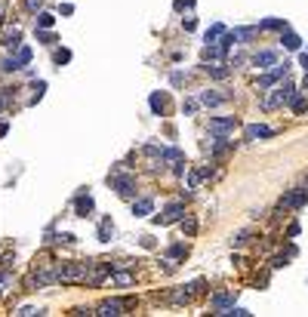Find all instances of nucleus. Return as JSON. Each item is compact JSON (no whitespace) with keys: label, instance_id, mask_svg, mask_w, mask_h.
I'll use <instances>...</instances> for the list:
<instances>
[{"label":"nucleus","instance_id":"obj_1","mask_svg":"<svg viewBox=\"0 0 308 317\" xmlns=\"http://www.w3.org/2000/svg\"><path fill=\"white\" fill-rule=\"evenodd\" d=\"M299 96V86H293V84H280L278 89H275V96L271 99H265L262 102V108H280V105H293V99Z\"/></svg>","mask_w":308,"mask_h":317},{"label":"nucleus","instance_id":"obj_2","mask_svg":"<svg viewBox=\"0 0 308 317\" xmlns=\"http://www.w3.org/2000/svg\"><path fill=\"white\" fill-rule=\"evenodd\" d=\"M56 274H59V280H65V284H74V280H86L89 277V265L86 262L59 265V268H56Z\"/></svg>","mask_w":308,"mask_h":317},{"label":"nucleus","instance_id":"obj_3","mask_svg":"<svg viewBox=\"0 0 308 317\" xmlns=\"http://www.w3.org/2000/svg\"><path fill=\"white\" fill-rule=\"evenodd\" d=\"M287 71H290V62H283V65L278 62V65H275V68H271V71H268V74H262V77L256 80V86H259L262 92H265V89H271V86H275V84H278V80H280V77H287Z\"/></svg>","mask_w":308,"mask_h":317},{"label":"nucleus","instance_id":"obj_4","mask_svg":"<svg viewBox=\"0 0 308 317\" xmlns=\"http://www.w3.org/2000/svg\"><path fill=\"white\" fill-rule=\"evenodd\" d=\"M308 203V188H293L280 197V209H302Z\"/></svg>","mask_w":308,"mask_h":317},{"label":"nucleus","instance_id":"obj_5","mask_svg":"<svg viewBox=\"0 0 308 317\" xmlns=\"http://www.w3.org/2000/svg\"><path fill=\"white\" fill-rule=\"evenodd\" d=\"M111 188L117 191V197H136V179L133 175H111Z\"/></svg>","mask_w":308,"mask_h":317},{"label":"nucleus","instance_id":"obj_6","mask_svg":"<svg viewBox=\"0 0 308 317\" xmlns=\"http://www.w3.org/2000/svg\"><path fill=\"white\" fill-rule=\"evenodd\" d=\"M182 216H185V203L173 201V203H167L164 216H154V222H157V225H167V222H182Z\"/></svg>","mask_w":308,"mask_h":317},{"label":"nucleus","instance_id":"obj_7","mask_svg":"<svg viewBox=\"0 0 308 317\" xmlns=\"http://www.w3.org/2000/svg\"><path fill=\"white\" fill-rule=\"evenodd\" d=\"M28 62H31V50H28V46H19L16 56H9L3 62V71H19V68H25Z\"/></svg>","mask_w":308,"mask_h":317},{"label":"nucleus","instance_id":"obj_8","mask_svg":"<svg viewBox=\"0 0 308 317\" xmlns=\"http://www.w3.org/2000/svg\"><path fill=\"white\" fill-rule=\"evenodd\" d=\"M237 130V117H213L210 120V133L213 136H228Z\"/></svg>","mask_w":308,"mask_h":317},{"label":"nucleus","instance_id":"obj_9","mask_svg":"<svg viewBox=\"0 0 308 317\" xmlns=\"http://www.w3.org/2000/svg\"><path fill=\"white\" fill-rule=\"evenodd\" d=\"M234 292H216V296L210 299V308L216 311V314H228V311H231L234 308Z\"/></svg>","mask_w":308,"mask_h":317},{"label":"nucleus","instance_id":"obj_10","mask_svg":"<svg viewBox=\"0 0 308 317\" xmlns=\"http://www.w3.org/2000/svg\"><path fill=\"white\" fill-rule=\"evenodd\" d=\"M244 136L250 139V142H259V139L275 136V130H271V126H265V123H250V126H244Z\"/></svg>","mask_w":308,"mask_h":317},{"label":"nucleus","instance_id":"obj_11","mask_svg":"<svg viewBox=\"0 0 308 317\" xmlns=\"http://www.w3.org/2000/svg\"><path fill=\"white\" fill-rule=\"evenodd\" d=\"M123 308H127V302L111 299V302H102L96 314H99V317H117V314H123Z\"/></svg>","mask_w":308,"mask_h":317},{"label":"nucleus","instance_id":"obj_12","mask_svg":"<svg viewBox=\"0 0 308 317\" xmlns=\"http://www.w3.org/2000/svg\"><path fill=\"white\" fill-rule=\"evenodd\" d=\"M253 65H259V68H275L278 65V50H262V53H256L253 56Z\"/></svg>","mask_w":308,"mask_h":317},{"label":"nucleus","instance_id":"obj_13","mask_svg":"<svg viewBox=\"0 0 308 317\" xmlns=\"http://www.w3.org/2000/svg\"><path fill=\"white\" fill-rule=\"evenodd\" d=\"M77 216H93V209H96V203H93V197H89V194H77Z\"/></svg>","mask_w":308,"mask_h":317},{"label":"nucleus","instance_id":"obj_14","mask_svg":"<svg viewBox=\"0 0 308 317\" xmlns=\"http://www.w3.org/2000/svg\"><path fill=\"white\" fill-rule=\"evenodd\" d=\"M151 209H154V201H151V197H139V201H133V216L145 219Z\"/></svg>","mask_w":308,"mask_h":317},{"label":"nucleus","instance_id":"obj_15","mask_svg":"<svg viewBox=\"0 0 308 317\" xmlns=\"http://www.w3.org/2000/svg\"><path fill=\"white\" fill-rule=\"evenodd\" d=\"M280 43L287 46V50H299V46H302V37H299V34H293V31L287 28V31H280Z\"/></svg>","mask_w":308,"mask_h":317},{"label":"nucleus","instance_id":"obj_16","mask_svg":"<svg viewBox=\"0 0 308 317\" xmlns=\"http://www.w3.org/2000/svg\"><path fill=\"white\" fill-rule=\"evenodd\" d=\"M148 105H151L154 114H164L167 111V96L164 92H151V96H148Z\"/></svg>","mask_w":308,"mask_h":317},{"label":"nucleus","instance_id":"obj_17","mask_svg":"<svg viewBox=\"0 0 308 317\" xmlns=\"http://www.w3.org/2000/svg\"><path fill=\"white\" fill-rule=\"evenodd\" d=\"M225 96H219V92H213V89H203L200 92V105H207V108H216V105H222Z\"/></svg>","mask_w":308,"mask_h":317},{"label":"nucleus","instance_id":"obj_18","mask_svg":"<svg viewBox=\"0 0 308 317\" xmlns=\"http://www.w3.org/2000/svg\"><path fill=\"white\" fill-rule=\"evenodd\" d=\"M259 31H287V22L283 19H262Z\"/></svg>","mask_w":308,"mask_h":317},{"label":"nucleus","instance_id":"obj_19","mask_svg":"<svg viewBox=\"0 0 308 317\" xmlns=\"http://www.w3.org/2000/svg\"><path fill=\"white\" fill-rule=\"evenodd\" d=\"M256 31H259V28H234V31H231V34H234V43H250V40L256 37Z\"/></svg>","mask_w":308,"mask_h":317},{"label":"nucleus","instance_id":"obj_20","mask_svg":"<svg viewBox=\"0 0 308 317\" xmlns=\"http://www.w3.org/2000/svg\"><path fill=\"white\" fill-rule=\"evenodd\" d=\"M114 237V222L111 219H102L99 222V240H111Z\"/></svg>","mask_w":308,"mask_h":317},{"label":"nucleus","instance_id":"obj_21","mask_svg":"<svg viewBox=\"0 0 308 317\" xmlns=\"http://www.w3.org/2000/svg\"><path fill=\"white\" fill-rule=\"evenodd\" d=\"M182 231H185V237H195L197 234V222L191 216H182Z\"/></svg>","mask_w":308,"mask_h":317},{"label":"nucleus","instance_id":"obj_22","mask_svg":"<svg viewBox=\"0 0 308 317\" xmlns=\"http://www.w3.org/2000/svg\"><path fill=\"white\" fill-rule=\"evenodd\" d=\"M222 34H225V25H213V28H207V37H203V40H207V43H219Z\"/></svg>","mask_w":308,"mask_h":317},{"label":"nucleus","instance_id":"obj_23","mask_svg":"<svg viewBox=\"0 0 308 317\" xmlns=\"http://www.w3.org/2000/svg\"><path fill=\"white\" fill-rule=\"evenodd\" d=\"M19 40H22V34H19V28H13V31H6V37H3V43L9 46V50H19Z\"/></svg>","mask_w":308,"mask_h":317},{"label":"nucleus","instance_id":"obj_24","mask_svg":"<svg viewBox=\"0 0 308 317\" xmlns=\"http://www.w3.org/2000/svg\"><path fill=\"white\" fill-rule=\"evenodd\" d=\"M53 22H56L53 13H37V28H53Z\"/></svg>","mask_w":308,"mask_h":317},{"label":"nucleus","instance_id":"obj_25","mask_svg":"<svg viewBox=\"0 0 308 317\" xmlns=\"http://www.w3.org/2000/svg\"><path fill=\"white\" fill-rule=\"evenodd\" d=\"M203 68H207V71H210L213 77H219V80H222V77H228V68H219V65H216V62H210V65H203Z\"/></svg>","mask_w":308,"mask_h":317},{"label":"nucleus","instance_id":"obj_26","mask_svg":"<svg viewBox=\"0 0 308 317\" xmlns=\"http://www.w3.org/2000/svg\"><path fill=\"white\" fill-rule=\"evenodd\" d=\"M290 108H293L296 114H305V111H308V99H302V96H296V99H293V105H290Z\"/></svg>","mask_w":308,"mask_h":317},{"label":"nucleus","instance_id":"obj_27","mask_svg":"<svg viewBox=\"0 0 308 317\" xmlns=\"http://www.w3.org/2000/svg\"><path fill=\"white\" fill-rule=\"evenodd\" d=\"M161 160H182V151L179 148H164L161 151Z\"/></svg>","mask_w":308,"mask_h":317},{"label":"nucleus","instance_id":"obj_28","mask_svg":"<svg viewBox=\"0 0 308 317\" xmlns=\"http://www.w3.org/2000/svg\"><path fill=\"white\" fill-rule=\"evenodd\" d=\"M37 40H40V43H47V46H53V43H56V37L50 34V28H37Z\"/></svg>","mask_w":308,"mask_h":317},{"label":"nucleus","instance_id":"obj_29","mask_svg":"<svg viewBox=\"0 0 308 317\" xmlns=\"http://www.w3.org/2000/svg\"><path fill=\"white\" fill-rule=\"evenodd\" d=\"M56 65H65V62H71V50H56Z\"/></svg>","mask_w":308,"mask_h":317},{"label":"nucleus","instance_id":"obj_30","mask_svg":"<svg viewBox=\"0 0 308 317\" xmlns=\"http://www.w3.org/2000/svg\"><path fill=\"white\" fill-rule=\"evenodd\" d=\"M16 314H19V317H34V314H43V308H34V305H25V308H19Z\"/></svg>","mask_w":308,"mask_h":317},{"label":"nucleus","instance_id":"obj_31","mask_svg":"<svg viewBox=\"0 0 308 317\" xmlns=\"http://www.w3.org/2000/svg\"><path fill=\"white\" fill-rule=\"evenodd\" d=\"M185 256V243H173L169 246V259H182Z\"/></svg>","mask_w":308,"mask_h":317},{"label":"nucleus","instance_id":"obj_32","mask_svg":"<svg viewBox=\"0 0 308 317\" xmlns=\"http://www.w3.org/2000/svg\"><path fill=\"white\" fill-rule=\"evenodd\" d=\"M114 284H117V287H130V284H133V277H130L127 271H120V274H114Z\"/></svg>","mask_w":308,"mask_h":317},{"label":"nucleus","instance_id":"obj_33","mask_svg":"<svg viewBox=\"0 0 308 317\" xmlns=\"http://www.w3.org/2000/svg\"><path fill=\"white\" fill-rule=\"evenodd\" d=\"M31 89H34V96H31V102H37V99H43V89H47V84H43V80H37V84H34Z\"/></svg>","mask_w":308,"mask_h":317},{"label":"nucleus","instance_id":"obj_34","mask_svg":"<svg viewBox=\"0 0 308 317\" xmlns=\"http://www.w3.org/2000/svg\"><path fill=\"white\" fill-rule=\"evenodd\" d=\"M200 179H203L200 170H191V173H188V188H197V185H200Z\"/></svg>","mask_w":308,"mask_h":317},{"label":"nucleus","instance_id":"obj_35","mask_svg":"<svg viewBox=\"0 0 308 317\" xmlns=\"http://www.w3.org/2000/svg\"><path fill=\"white\" fill-rule=\"evenodd\" d=\"M197 105H200V99L195 102V99H188V102H182V111H185V114H195L197 111Z\"/></svg>","mask_w":308,"mask_h":317},{"label":"nucleus","instance_id":"obj_36","mask_svg":"<svg viewBox=\"0 0 308 317\" xmlns=\"http://www.w3.org/2000/svg\"><path fill=\"white\" fill-rule=\"evenodd\" d=\"M290 265V256H275L271 259V268H287Z\"/></svg>","mask_w":308,"mask_h":317},{"label":"nucleus","instance_id":"obj_37","mask_svg":"<svg viewBox=\"0 0 308 317\" xmlns=\"http://www.w3.org/2000/svg\"><path fill=\"white\" fill-rule=\"evenodd\" d=\"M176 13H182V9H191V6H195V0H176Z\"/></svg>","mask_w":308,"mask_h":317},{"label":"nucleus","instance_id":"obj_38","mask_svg":"<svg viewBox=\"0 0 308 317\" xmlns=\"http://www.w3.org/2000/svg\"><path fill=\"white\" fill-rule=\"evenodd\" d=\"M40 3H43V0H25V6L31 9V13H37V9H40Z\"/></svg>","mask_w":308,"mask_h":317},{"label":"nucleus","instance_id":"obj_39","mask_svg":"<svg viewBox=\"0 0 308 317\" xmlns=\"http://www.w3.org/2000/svg\"><path fill=\"white\" fill-rule=\"evenodd\" d=\"M182 84H185V74L176 71V74H173V86H182Z\"/></svg>","mask_w":308,"mask_h":317},{"label":"nucleus","instance_id":"obj_40","mask_svg":"<svg viewBox=\"0 0 308 317\" xmlns=\"http://www.w3.org/2000/svg\"><path fill=\"white\" fill-rule=\"evenodd\" d=\"M287 234H290V237H299V222H293V225L287 228Z\"/></svg>","mask_w":308,"mask_h":317},{"label":"nucleus","instance_id":"obj_41","mask_svg":"<svg viewBox=\"0 0 308 317\" xmlns=\"http://www.w3.org/2000/svg\"><path fill=\"white\" fill-rule=\"evenodd\" d=\"M228 314H234V317H250V311H247V308H231Z\"/></svg>","mask_w":308,"mask_h":317},{"label":"nucleus","instance_id":"obj_42","mask_svg":"<svg viewBox=\"0 0 308 317\" xmlns=\"http://www.w3.org/2000/svg\"><path fill=\"white\" fill-rule=\"evenodd\" d=\"M302 68L308 71V53H302Z\"/></svg>","mask_w":308,"mask_h":317},{"label":"nucleus","instance_id":"obj_43","mask_svg":"<svg viewBox=\"0 0 308 317\" xmlns=\"http://www.w3.org/2000/svg\"><path fill=\"white\" fill-rule=\"evenodd\" d=\"M302 89H308V71H305V80H302Z\"/></svg>","mask_w":308,"mask_h":317},{"label":"nucleus","instance_id":"obj_44","mask_svg":"<svg viewBox=\"0 0 308 317\" xmlns=\"http://www.w3.org/2000/svg\"><path fill=\"white\" fill-rule=\"evenodd\" d=\"M0 292H3V284H0Z\"/></svg>","mask_w":308,"mask_h":317},{"label":"nucleus","instance_id":"obj_45","mask_svg":"<svg viewBox=\"0 0 308 317\" xmlns=\"http://www.w3.org/2000/svg\"><path fill=\"white\" fill-rule=\"evenodd\" d=\"M305 188H308V179H305Z\"/></svg>","mask_w":308,"mask_h":317}]
</instances>
